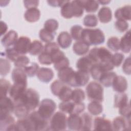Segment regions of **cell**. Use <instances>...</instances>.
Wrapping results in <instances>:
<instances>
[{"label": "cell", "mask_w": 131, "mask_h": 131, "mask_svg": "<svg viewBox=\"0 0 131 131\" xmlns=\"http://www.w3.org/2000/svg\"><path fill=\"white\" fill-rule=\"evenodd\" d=\"M27 75L24 69L16 68L11 73V78L14 83H21L27 85Z\"/></svg>", "instance_id": "cell-17"}, {"label": "cell", "mask_w": 131, "mask_h": 131, "mask_svg": "<svg viewBox=\"0 0 131 131\" xmlns=\"http://www.w3.org/2000/svg\"><path fill=\"white\" fill-rule=\"evenodd\" d=\"M82 127L81 130H90L92 127V117L87 113L83 114L81 116Z\"/></svg>", "instance_id": "cell-39"}, {"label": "cell", "mask_w": 131, "mask_h": 131, "mask_svg": "<svg viewBox=\"0 0 131 131\" xmlns=\"http://www.w3.org/2000/svg\"><path fill=\"white\" fill-rule=\"evenodd\" d=\"M90 46L82 40L75 42L73 46V50L77 55H83L86 54L89 50Z\"/></svg>", "instance_id": "cell-29"}, {"label": "cell", "mask_w": 131, "mask_h": 131, "mask_svg": "<svg viewBox=\"0 0 131 131\" xmlns=\"http://www.w3.org/2000/svg\"><path fill=\"white\" fill-rule=\"evenodd\" d=\"M89 73L78 70L75 71L74 77V87L83 86L89 80Z\"/></svg>", "instance_id": "cell-23"}, {"label": "cell", "mask_w": 131, "mask_h": 131, "mask_svg": "<svg viewBox=\"0 0 131 131\" xmlns=\"http://www.w3.org/2000/svg\"><path fill=\"white\" fill-rule=\"evenodd\" d=\"M70 65L69 59L64 56L54 63V67L55 70L59 71L64 68L68 67Z\"/></svg>", "instance_id": "cell-54"}, {"label": "cell", "mask_w": 131, "mask_h": 131, "mask_svg": "<svg viewBox=\"0 0 131 131\" xmlns=\"http://www.w3.org/2000/svg\"><path fill=\"white\" fill-rule=\"evenodd\" d=\"M84 92L81 89H76L72 91L71 100L75 103L82 102L85 99Z\"/></svg>", "instance_id": "cell-42"}, {"label": "cell", "mask_w": 131, "mask_h": 131, "mask_svg": "<svg viewBox=\"0 0 131 131\" xmlns=\"http://www.w3.org/2000/svg\"><path fill=\"white\" fill-rule=\"evenodd\" d=\"M14 130L28 131L34 130L32 124L28 117L23 119H19L15 122Z\"/></svg>", "instance_id": "cell-24"}, {"label": "cell", "mask_w": 131, "mask_h": 131, "mask_svg": "<svg viewBox=\"0 0 131 131\" xmlns=\"http://www.w3.org/2000/svg\"><path fill=\"white\" fill-rule=\"evenodd\" d=\"M122 71L126 75H130L131 73V64L130 57H128L124 60L122 64Z\"/></svg>", "instance_id": "cell-59"}, {"label": "cell", "mask_w": 131, "mask_h": 131, "mask_svg": "<svg viewBox=\"0 0 131 131\" xmlns=\"http://www.w3.org/2000/svg\"><path fill=\"white\" fill-rule=\"evenodd\" d=\"M113 54L104 47L92 48L89 52L88 56L95 63L111 62Z\"/></svg>", "instance_id": "cell-3"}, {"label": "cell", "mask_w": 131, "mask_h": 131, "mask_svg": "<svg viewBox=\"0 0 131 131\" xmlns=\"http://www.w3.org/2000/svg\"><path fill=\"white\" fill-rule=\"evenodd\" d=\"M11 69V64L7 59L1 58L0 60V74L2 76H6Z\"/></svg>", "instance_id": "cell-46"}, {"label": "cell", "mask_w": 131, "mask_h": 131, "mask_svg": "<svg viewBox=\"0 0 131 131\" xmlns=\"http://www.w3.org/2000/svg\"><path fill=\"white\" fill-rule=\"evenodd\" d=\"M88 110L90 114L97 116L100 114L103 111V106L101 102L92 101L88 105Z\"/></svg>", "instance_id": "cell-33"}, {"label": "cell", "mask_w": 131, "mask_h": 131, "mask_svg": "<svg viewBox=\"0 0 131 131\" xmlns=\"http://www.w3.org/2000/svg\"><path fill=\"white\" fill-rule=\"evenodd\" d=\"M15 103L13 100L7 96L0 98V117L11 115L14 112Z\"/></svg>", "instance_id": "cell-9"}, {"label": "cell", "mask_w": 131, "mask_h": 131, "mask_svg": "<svg viewBox=\"0 0 131 131\" xmlns=\"http://www.w3.org/2000/svg\"><path fill=\"white\" fill-rule=\"evenodd\" d=\"M65 84L64 83L62 82L60 80H54L51 84L50 89L52 93L56 96H58L59 92H60L62 87Z\"/></svg>", "instance_id": "cell-52"}, {"label": "cell", "mask_w": 131, "mask_h": 131, "mask_svg": "<svg viewBox=\"0 0 131 131\" xmlns=\"http://www.w3.org/2000/svg\"><path fill=\"white\" fill-rule=\"evenodd\" d=\"M8 30L7 25L3 21H1V35L2 36L5 34L6 31Z\"/></svg>", "instance_id": "cell-62"}, {"label": "cell", "mask_w": 131, "mask_h": 131, "mask_svg": "<svg viewBox=\"0 0 131 131\" xmlns=\"http://www.w3.org/2000/svg\"><path fill=\"white\" fill-rule=\"evenodd\" d=\"M39 93L32 88L27 89L21 98L15 103L23 104L30 111H34L39 104Z\"/></svg>", "instance_id": "cell-2"}, {"label": "cell", "mask_w": 131, "mask_h": 131, "mask_svg": "<svg viewBox=\"0 0 131 131\" xmlns=\"http://www.w3.org/2000/svg\"><path fill=\"white\" fill-rule=\"evenodd\" d=\"M115 27L116 30L119 32H124L128 29L129 25L127 21L121 19H118L115 23Z\"/></svg>", "instance_id": "cell-56"}, {"label": "cell", "mask_w": 131, "mask_h": 131, "mask_svg": "<svg viewBox=\"0 0 131 131\" xmlns=\"http://www.w3.org/2000/svg\"><path fill=\"white\" fill-rule=\"evenodd\" d=\"M65 1H48L47 3L52 7H60L63 5Z\"/></svg>", "instance_id": "cell-61"}, {"label": "cell", "mask_w": 131, "mask_h": 131, "mask_svg": "<svg viewBox=\"0 0 131 131\" xmlns=\"http://www.w3.org/2000/svg\"><path fill=\"white\" fill-rule=\"evenodd\" d=\"M98 18L95 14H88L83 18V25L87 27H95L98 24Z\"/></svg>", "instance_id": "cell-44"}, {"label": "cell", "mask_w": 131, "mask_h": 131, "mask_svg": "<svg viewBox=\"0 0 131 131\" xmlns=\"http://www.w3.org/2000/svg\"><path fill=\"white\" fill-rule=\"evenodd\" d=\"M131 6L130 5H125L119 8L115 12L114 15L115 18L118 19L124 20H130L131 18Z\"/></svg>", "instance_id": "cell-21"}, {"label": "cell", "mask_w": 131, "mask_h": 131, "mask_svg": "<svg viewBox=\"0 0 131 131\" xmlns=\"http://www.w3.org/2000/svg\"><path fill=\"white\" fill-rule=\"evenodd\" d=\"M39 69V67L38 64L35 62H32L24 68L27 75L30 77H34L36 75Z\"/></svg>", "instance_id": "cell-47"}, {"label": "cell", "mask_w": 131, "mask_h": 131, "mask_svg": "<svg viewBox=\"0 0 131 131\" xmlns=\"http://www.w3.org/2000/svg\"><path fill=\"white\" fill-rule=\"evenodd\" d=\"M11 85L10 82L4 78L0 80V98L7 96L8 93H9Z\"/></svg>", "instance_id": "cell-41"}, {"label": "cell", "mask_w": 131, "mask_h": 131, "mask_svg": "<svg viewBox=\"0 0 131 131\" xmlns=\"http://www.w3.org/2000/svg\"><path fill=\"white\" fill-rule=\"evenodd\" d=\"M112 86L114 91L119 93H124L127 89V81L124 77L121 75H116Z\"/></svg>", "instance_id": "cell-15"}, {"label": "cell", "mask_w": 131, "mask_h": 131, "mask_svg": "<svg viewBox=\"0 0 131 131\" xmlns=\"http://www.w3.org/2000/svg\"><path fill=\"white\" fill-rule=\"evenodd\" d=\"M86 93L89 100L101 102L103 100V88L95 81L90 82L86 87Z\"/></svg>", "instance_id": "cell-4"}, {"label": "cell", "mask_w": 131, "mask_h": 131, "mask_svg": "<svg viewBox=\"0 0 131 131\" xmlns=\"http://www.w3.org/2000/svg\"><path fill=\"white\" fill-rule=\"evenodd\" d=\"M36 75L41 82L48 83L52 80L54 74L51 69L42 67L39 68Z\"/></svg>", "instance_id": "cell-19"}, {"label": "cell", "mask_w": 131, "mask_h": 131, "mask_svg": "<svg viewBox=\"0 0 131 131\" xmlns=\"http://www.w3.org/2000/svg\"><path fill=\"white\" fill-rule=\"evenodd\" d=\"M97 15L100 21L104 24L108 23L112 19V10L108 7L101 8L98 12Z\"/></svg>", "instance_id": "cell-25"}, {"label": "cell", "mask_w": 131, "mask_h": 131, "mask_svg": "<svg viewBox=\"0 0 131 131\" xmlns=\"http://www.w3.org/2000/svg\"><path fill=\"white\" fill-rule=\"evenodd\" d=\"M130 30L127 31L121 38L120 40V50L124 53H129L130 51Z\"/></svg>", "instance_id": "cell-28"}, {"label": "cell", "mask_w": 131, "mask_h": 131, "mask_svg": "<svg viewBox=\"0 0 131 131\" xmlns=\"http://www.w3.org/2000/svg\"><path fill=\"white\" fill-rule=\"evenodd\" d=\"M58 71V77L60 80L69 86L74 87L75 71L71 67H66Z\"/></svg>", "instance_id": "cell-8"}, {"label": "cell", "mask_w": 131, "mask_h": 131, "mask_svg": "<svg viewBox=\"0 0 131 131\" xmlns=\"http://www.w3.org/2000/svg\"><path fill=\"white\" fill-rule=\"evenodd\" d=\"M124 55L121 53H116L112 55L111 62L114 67H119L123 61Z\"/></svg>", "instance_id": "cell-55"}, {"label": "cell", "mask_w": 131, "mask_h": 131, "mask_svg": "<svg viewBox=\"0 0 131 131\" xmlns=\"http://www.w3.org/2000/svg\"><path fill=\"white\" fill-rule=\"evenodd\" d=\"M15 121L11 115L0 117L1 130H14Z\"/></svg>", "instance_id": "cell-20"}, {"label": "cell", "mask_w": 131, "mask_h": 131, "mask_svg": "<svg viewBox=\"0 0 131 131\" xmlns=\"http://www.w3.org/2000/svg\"><path fill=\"white\" fill-rule=\"evenodd\" d=\"M107 46L112 51L116 52L120 50V40L116 36L110 37L107 41Z\"/></svg>", "instance_id": "cell-49"}, {"label": "cell", "mask_w": 131, "mask_h": 131, "mask_svg": "<svg viewBox=\"0 0 131 131\" xmlns=\"http://www.w3.org/2000/svg\"><path fill=\"white\" fill-rule=\"evenodd\" d=\"M27 85L14 83L10 88L9 95L14 102L18 101L24 94L27 90Z\"/></svg>", "instance_id": "cell-12"}, {"label": "cell", "mask_w": 131, "mask_h": 131, "mask_svg": "<svg viewBox=\"0 0 131 131\" xmlns=\"http://www.w3.org/2000/svg\"><path fill=\"white\" fill-rule=\"evenodd\" d=\"M94 64L95 63L88 55L78 59L76 62V68L79 71L89 73Z\"/></svg>", "instance_id": "cell-14"}, {"label": "cell", "mask_w": 131, "mask_h": 131, "mask_svg": "<svg viewBox=\"0 0 131 131\" xmlns=\"http://www.w3.org/2000/svg\"><path fill=\"white\" fill-rule=\"evenodd\" d=\"M56 108V104L53 100L45 98L39 104L38 112L45 119L49 120Z\"/></svg>", "instance_id": "cell-5"}, {"label": "cell", "mask_w": 131, "mask_h": 131, "mask_svg": "<svg viewBox=\"0 0 131 131\" xmlns=\"http://www.w3.org/2000/svg\"><path fill=\"white\" fill-rule=\"evenodd\" d=\"M98 2L99 4H101V5H106V4H108L109 3L111 2L110 1H98Z\"/></svg>", "instance_id": "cell-63"}, {"label": "cell", "mask_w": 131, "mask_h": 131, "mask_svg": "<svg viewBox=\"0 0 131 131\" xmlns=\"http://www.w3.org/2000/svg\"><path fill=\"white\" fill-rule=\"evenodd\" d=\"M60 13L61 16L66 19H70L73 17V12L70 1H65L61 6Z\"/></svg>", "instance_id": "cell-31"}, {"label": "cell", "mask_w": 131, "mask_h": 131, "mask_svg": "<svg viewBox=\"0 0 131 131\" xmlns=\"http://www.w3.org/2000/svg\"><path fill=\"white\" fill-rule=\"evenodd\" d=\"M30 63L29 58L25 55H20L16 60L14 62V66L16 68L24 69Z\"/></svg>", "instance_id": "cell-51"}, {"label": "cell", "mask_w": 131, "mask_h": 131, "mask_svg": "<svg viewBox=\"0 0 131 131\" xmlns=\"http://www.w3.org/2000/svg\"><path fill=\"white\" fill-rule=\"evenodd\" d=\"M73 12V17H80L83 14L84 7L82 1H72L71 2Z\"/></svg>", "instance_id": "cell-32"}, {"label": "cell", "mask_w": 131, "mask_h": 131, "mask_svg": "<svg viewBox=\"0 0 131 131\" xmlns=\"http://www.w3.org/2000/svg\"><path fill=\"white\" fill-rule=\"evenodd\" d=\"M72 90L65 84L61 89L58 94L59 99L62 101H68L71 100Z\"/></svg>", "instance_id": "cell-35"}, {"label": "cell", "mask_w": 131, "mask_h": 131, "mask_svg": "<svg viewBox=\"0 0 131 131\" xmlns=\"http://www.w3.org/2000/svg\"><path fill=\"white\" fill-rule=\"evenodd\" d=\"M29 112L30 111L23 104L21 103H15L14 113L18 118L23 119L26 118L29 115Z\"/></svg>", "instance_id": "cell-30"}, {"label": "cell", "mask_w": 131, "mask_h": 131, "mask_svg": "<svg viewBox=\"0 0 131 131\" xmlns=\"http://www.w3.org/2000/svg\"><path fill=\"white\" fill-rule=\"evenodd\" d=\"M82 30V27L79 25H75L73 26L70 30L72 38L76 41L81 40Z\"/></svg>", "instance_id": "cell-45"}, {"label": "cell", "mask_w": 131, "mask_h": 131, "mask_svg": "<svg viewBox=\"0 0 131 131\" xmlns=\"http://www.w3.org/2000/svg\"><path fill=\"white\" fill-rule=\"evenodd\" d=\"M128 96L125 93L117 94L114 97V107L119 108L128 103Z\"/></svg>", "instance_id": "cell-34"}, {"label": "cell", "mask_w": 131, "mask_h": 131, "mask_svg": "<svg viewBox=\"0 0 131 131\" xmlns=\"http://www.w3.org/2000/svg\"><path fill=\"white\" fill-rule=\"evenodd\" d=\"M38 59L39 62L42 64L50 65L53 63L50 54L44 51H42L39 55Z\"/></svg>", "instance_id": "cell-53"}, {"label": "cell", "mask_w": 131, "mask_h": 131, "mask_svg": "<svg viewBox=\"0 0 131 131\" xmlns=\"http://www.w3.org/2000/svg\"><path fill=\"white\" fill-rule=\"evenodd\" d=\"M56 32H51L46 29H41L39 32V36L41 40L42 41L48 43L52 42L55 38Z\"/></svg>", "instance_id": "cell-37"}, {"label": "cell", "mask_w": 131, "mask_h": 131, "mask_svg": "<svg viewBox=\"0 0 131 131\" xmlns=\"http://www.w3.org/2000/svg\"><path fill=\"white\" fill-rule=\"evenodd\" d=\"M42 43L38 40H34L31 44L29 53L30 55L35 56L39 55L43 50Z\"/></svg>", "instance_id": "cell-36"}, {"label": "cell", "mask_w": 131, "mask_h": 131, "mask_svg": "<svg viewBox=\"0 0 131 131\" xmlns=\"http://www.w3.org/2000/svg\"><path fill=\"white\" fill-rule=\"evenodd\" d=\"M116 75V73L114 72H104L100 76L99 81L102 85L108 88L112 85L114 79Z\"/></svg>", "instance_id": "cell-27"}, {"label": "cell", "mask_w": 131, "mask_h": 131, "mask_svg": "<svg viewBox=\"0 0 131 131\" xmlns=\"http://www.w3.org/2000/svg\"><path fill=\"white\" fill-rule=\"evenodd\" d=\"M94 129L95 130H112L111 121L102 117H96L94 120Z\"/></svg>", "instance_id": "cell-13"}, {"label": "cell", "mask_w": 131, "mask_h": 131, "mask_svg": "<svg viewBox=\"0 0 131 131\" xmlns=\"http://www.w3.org/2000/svg\"><path fill=\"white\" fill-rule=\"evenodd\" d=\"M75 104V102H74L73 101H62V102L59 103L58 107L61 112L70 115L73 114Z\"/></svg>", "instance_id": "cell-38"}, {"label": "cell", "mask_w": 131, "mask_h": 131, "mask_svg": "<svg viewBox=\"0 0 131 131\" xmlns=\"http://www.w3.org/2000/svg\"><path fill=\"white\" fill-rule=\"evenodd\" d=\"M18 39L17 33L13 30L9 31L1 39V43L3 47L6 48L14 46Z\"/></svg>", "instance_id": "cell-18"}, {"label": "cell", "mask_w": 131, "mask_h": 131, "mask_svg": "<svg viewBox=\"0 0 131 131\" xmlns=\"http://www.w3.org/2000/svg\"><path fill=\"white\" fill-rule=\"evenodd\" d=\"M67 126L71 130H81L82 119L78 114H70L67 118Z\"/></svg>", "instance_id": "cell-16"}, {"label": "cell", "mask_w": 131, "mask_h": 131, "mask_svg": "<svg viewBox=\"0 0 131 131\" xmlns=\"http://www.w3.org/2000/svg\"><path fill=\"white\" fill-rule=\"evenodd\" d=\"M84 9L86 12L93 13L96 12L99 6V4L97 1L86 0L82 1Z\"/></svg>", "instance_id": "cell-40"}, {"label": "cell", "mask_w": 131, "mask_h": 131, "mask_svg": "<svg viewBox=\"0 0 131 131\" xmlns=\"http://www.w3.org/2000/svg\"><path fill=\"white\" fill-rule=\"evenodd\" d=\"M130 106L129 102L124 106L119 108V114L122 116L128 119H130Z\"/></svg>", "instance_id": "cell-57"}, {"label": "cell", "mask_w": 131, "mask_h": 131, "mask_svg": "<svg viewBox=\"0 0 131 131\" xmlns=\"http://www.w3.org/2000/svg\"><path fill=\"white\" fill-rule=\"evenodd\" d=\"M31 44V41L29 37L21 36L18 38L13 47L20 55H25L29 52Z\"/></svg>", "instance_id": "cell-10"}, {"label": "cell", "mask_w": 131, "mask_h": 131, "mask_svg": "<svg viewBox=\"0 0 131 131\" xmlns=\"http://www.w3.org/2000/svg\"><path fill=\"white\" fill-rule=\"evenodd\" d=\"M59 49L58 45L55 42H50L47 43L43 48V51L51 54L53 51Z\"/></svg>", "instance_id": "cell-58"}, {"label": "cell", "mask_w": 131, "mask_h": 131, "mask_svg": "<svg viewBox=\"0 0 131 131\" xmlns=\"http://www.w3.org/2000/svg\"><path fill=\"white\" fill-rule=\"evenodd\" d=\"M112 124L113 130L116 131L129 130L130 129V119L123 116H118L114 118Z\"/></svg>", "instance_id": "cell-11"}, {"label": "cell", "mask_w": 131, "mask_h": 131, "mask_svg": "<svg viewBox=\"0 0 131 131\" xmlns=\"http://www.w3.org/2000/svg\"><path fill=\"white\" fill-rule=\"evenodd\" d=\"M19 55L20 54L15 50L14 47L6 48L4 53V56L6 57L7 59L12 62H14Z\"/></svg>", "instance_id": "cell-50"}, {"label": "cell", "mask_w": 131, "mask_h": 131, "mask_svg": "<svg viewBox=\"0 0 131 131\" xmlns=\"http://www.w3.org/2000/svg\"><path fill=\"white\" fill-rule=\"evenodd\" d=\"M32 124L34 130H46L49 129V120L43 118L38 112L33 111L28 116Z\"/></svg>", "instance_id": "cell-6"}, {"label": "cell", "mask_w": 131, "mask_h": 131, "mask_svg": "<svg viewBox=\"0 0 131 131\" xmlns=\"http://www.w3.org/2000/svg\"><path fill=\"white\" fill-rule=\"evenodd\" d=\"M104 72H105L103 70L100 64L99 63H95L93 66L90 73H91V76L94 79L96 80H99L101 75Z\"/></svg>", "instance_id": "cell-43"}, {"label": "cell", "mask_w": 131, "mask_h": 131, "mask_svg": "<svg viewBox=\"0 0 131 131\" xmlns=\"http://www.w3.org/2000/svg\"><path fill=\"white\" fill-rule=\"evenodd\" d=\"M71 34L67 31L60 32L57 36V41L58 46L62 49H67L71 45L72 39Z\"/></svg>", "instance_id": "cell-22"}, {"label": "cell", "mask_w": 131, "mask_h": 131, "mask_svg": "<svg viewBox=\"0 0 131 131\" xmlns=\"http://www.w3.org/2000/svg\"><path fill=\"white\" fill-rule=\"evenodd\" d=\"M67 127V117L62 112L53 115L50 122V128L53 130H64Z\"/></svg>", "instance_id": "cell-7"}, {"label": "cell", "mask_w": 131, "mask_h": 131, "mask_svg": "<svg viewBox=\"0 0 131 131\" xmlns=\"http://www.w3.org/2000/svg\"><path fill=\"white\" fill-rule=\"evenodd\" d=\"M59 26L58 22L57 20L50 18L47 20L44 23V29L51 32H56Z\"/></svg>", "instance_id": "cell-48"}, {"label": "cell", "mask_w": 131, "mask_h": 131, "mask_svg": "<svg viewBox=\"0 0 131 131\" xmlns=\"http://www.w3.org/2000/svg\"><path fill=\"white\" fill-rule=\"evenodd\" d=\"M40 17V10L37 8L28 9L24 14L25 19L29 23H34L37 21Z\"/></svg>", "instance_id": "cell-26"}, {"label": "cell", "mask_w": 131, "mask_h": 131, "mask_svg": "<svg viewBox=\"0 0 131 131\" xmlns=\"http://www.w3.org/2000/svg\"><path fill=\"white\" fill-rule=\"evenodd\" d=\"M89 46H97L104 43L105 36L103 31L99 28L83 29L81 40Z\"/></svg>", "instance_id": "cell-1"}, {"label": "cell", "mask_w": 131, "mask_h": 131, "mask_svg": "<svg viewBox=\"0 0 131 131\" xmlns=\"http://www.w3.org/2000/svg\"><path fill=\"white\" fill-rule=\"evenodd\" d=\"M24 6L27 9L33 8H37V7L39 5V1L36 0H28V1H24Z\"/></svg>", "instance_id": "cell-60"}]
</instances>
